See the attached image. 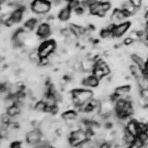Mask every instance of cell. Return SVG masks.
I'll return each mask as SVG.
<instances>
[{"label":"cell","mask_w":148,"mask_h":148,"mask_svg":"<svg viewBox=\"0 0 148 148\" xmlns=\"http://www.w3.org/2000/svg\"><path fill=\"white\" fill-rule=\"evenodd\" d=\"M90 11L93 15L103 16L106 14L107 11L110 9V4L108 2H96L89 5Z\"/></svg>","instance_id":"obj_1"},{"label":"cell","mask_w":148,"mask_h":148,"mask_svg":"<svg viewBox=\"0 0 148 148\" xmlns=\"http://www.w3.org/2000/svg\"><path fill=\"white\" fill-rule=\"evenodd\" d=\"M51 3L47 0H34L31 4V9L37 14H45L51 9Z\"/></svg>","instance_id":"obj_2"},{"label":"cell","mask_w":148,"mask_h":148,"mask_svg":"<svg viewBox=\"0 0 148 148\" xmlns=\"http://www.w3.org/2000/svg\"><path fill=\"white\" fill-rule=\"evenodd\" d=\"M87 136H86V132L83 131L82 130H78L73 132L71 135V138H70V143L73 146L79 147L83 142L87 141Z\"/></svg>","instance_id":"obj_3"},{"label":"cell","mask_w":148,"mask_h":148,"mask_svg":"<svg viewBox=\"0 0 148 148\" xmlns=\"http://www.w3.org/2000/svg\"><path fill=\"white\" fill-rule=\"evenodd\" d=\"M72 95L73 96L76 97L79 99L80 105L84 104V103L89 102V101L92 97V92L88 90H75L73 91Z\"/></svg>","instance_id":"obj_4"},{"label":"cell","mask_w":148,"mask_h":148,"mask_svg":"<svg viewBox=\"0 0 148 148\" xmlns=\"http://www.w3.org/2000/svg\"><path fill=\"white\" fill-rule=\"evenodd\" d=\"M56 48V43L53 41L45 42L39 47V55L40 57H47L50 54L53 53Z\"/></svg>","instance_id":"obj_5"},{"label":"cell","mask_w":148,"mask_h":148,"mask_svg":"<svg viewBox=\"0 0 148 148\" xmlns=\"http://www.w3.org/2000/svg\"><path fill=\"white\" fill-rule=\"evenodd\" d=\"M41 133L40 130H31V131L28 132L26 135L27 137V140L28 141V143L30 145H36L39 141H40L41 138Z\"/></svg>","instance_id":"obj_6"},{"label":"cell","mask_w":148,"mask_h":148,"mask_svg":"<svg viewBox=\"0 0 148 148\" xmlns=\"http://www.w3.org/2000/svg\"><path fill=\"white\" fill-rule=\"evenodd\" d=\"M130 27V24L128 22H125V23H121L119 25L115 26L114 29L113 30V34L114 36L119 37L122 36L123 34L126 32L128 30Z\"/></svg>","instance_id":"obj_7"},{"label":"cell","mask_w":148,"mask_h":148,"mask_svg":"<svg viewBox=\"0 0 148 148\" xmlns=\"http://www.w3.org/2000/svg\"><path fill=\"white\" fill-rule=\"evenodd\" d=\"M51 32V28H50V26L47 24H42L38 28L37 30V34L42 38H46L47 36H48L49 34Z\"/></svg>","instance_id":"obj_8"},{"label":"cell","mask_w":148,"mask_h":148,"mask_svg":"<svg viewBox=\"0 0 148 148\" xmlns=\"http://www.w3.org/2000/svg\"><path fill=\"white\" fill-rule=\"evenodd\" d=\"M131 59L133 61V62L136 63V65H138V67L141 68L142 71H145L147 68V62L145 61V59L143 58H141V56H139L137 54H135L131 56Z\"/></svg>","instance_id":"obj_9"},{"label":"cell","mask_w":148,"mask_h":148,"mask_svg":"<svg viewBox=\"0 0 148 148\" xmlns=\"http://www.w3.org/2000/svg\"><path fill=\"white\" fill-rule=\"evenodd\" d=\"M83 84L86 87H91L94 88L99 84V79L94 76H91L85 79L83 81Z\"/></svg>","instance_id":"obj_10"},{"label":"cell","mask_w":148,"mask_h":148,"mask_svg":"<svg viewBox=\"0 0 148 148\" xmlns=\"http://www.w3.org/2000/svg\"><path fill=\"white\" fill-rule=\"evenodd\" d=\"M127 130L130 133H131L134 136H137L138 134V123L136 122L135 121L132 120V121H129L127 125Z\"/></svg>","instance_id":"obj_11"},{"label":"cell","mask_w":148,"mask_h":148,"mask_svg":"<svg viewBox=\"0 0 148 148\" xmlns=\"http://www.w3.org/2000/svg\"><path fill=\"white\" fill-rule=\"evenodd\" d=\"M71 9L68 6L61 10L59 14V18L61 21H67L71 16Z\"/></svg>","instance_id":"obj_12"},{"label":"cell","mask_w":148,"mask_h":148,"mask_svg":"<svg viewBox=\"0 0 148 148\" xmlns=\"http://www.w3.org/2000/svg\"><path fill=\"white\" fill-rule=\"evenodd\" d=\"M136 138V136L132 134L131 133H130L127 129L125 130V136H124V141H125V143L126 144V145H130V147H131V145L133 144Z\"/></svg>","instance_id":"obj_13"},{"label":"cell","mask_w":148,"mask_h":148,"mask_svg":"<svg viewBox=\"0 0 148 148\" xmlns=\"http://www.w3.org/2000/svg\"><path fill=\"white\" fill-rule=\"evenodd\" d=\"M71 30H72V33L76 36V37L80 36L81 35L85 34L86 30L84 28H83L82 27H79L77 25H72L70 27Z\"/></svg>","instance_id":"obj_14"},{"label":"cell","mask_w":148,"mask_h":148,"mask_svg":"<svg viewBox=\"0 0 148 148\" xmlns=\"http://www.w3.org/2000/svg\"><path fill=\"white\" fill-rule=\"evenodd\" d=\"M130 90V87L128 85L126 86H122V87H120V88H117L116 90V94H117L119 96H126L128 92Z\"/></svg>","instance_id":"obj_15"},{"label":"cell","mask_w":148,"mask_h":148,"mask_svg":"<svg viewBox=\"0 0 148 148\" xmlns=\"http://www.w3.org/2000/svg\"><path fill=\"white\" fill-rule=\"evenodd\" d=\"M130 72L136 76V78L141 77V76H144L143 71L138 65H132L130 67Z\"/></svg>","instance_id":"obj_16"},{"label":"cell","mask_w":148,"mask_h":148,"mask_svg":"<svg viewBox=\"0 0 148 148\" xmlns=\"http://www.w3.org/2000/svg\"><path fill=\"white\" fill-rule=\"evenodd\" d=\"M22 16H23V10L22 8L16 9L14 10L11 14V17L14 18V20L16 22H18L22 19Z\"/></svg>","instance_id":"obj_17"},{"label":"cell","mask_w":148,"mask_h":148,"mask_svg":"<svg viewBox=\"0 0 148 148\" xmlns=\"http://www.w3.org/2000/svg\"><path fill=\"white\" fill-rule=\"evenodd\" d=\"M20 111H21V108H19V107L17 106L16 104H14V105H12V106H10V108H8L7 113H8L10 116L13 117V116H16V115L19 114Z\"/></svg>","instance_id":"obj_18"},{"label":"cell","mask_w":148,"mask_h":148,"mask_svg":"<svg viewBox=\"0 0 148 148\" xmlns=\"http://www.w3.org/2000/svg\"><path fill=\"white\" fill-rule=\"evenodd\" d=\"M63 119L66 121H70V120H73L76 119V113L73 110H69L64 113L62 116Z\"/></svg>","instance_id":"obj_19"},{"label":"cell","mask_w":148,"mask_h":148,"mask_svg":"<svg viewBox=\"0 0 148 148\" xmlns=\"http://www.w3.org/2000/svg\"><path fill=\"white\" fill-rule=\"evenodd\" d=\"M93 76H96L99 80L102 79L105 75H104V71H102L101 68L97 67H94V70H93Z\"/></svg>","instance_id":"obj_20"},{"label":"cell","mask_w":148,"mask_h":148,"mask_svg":"<svg viewBox=\"0 0 148 148\" xmlns=\"http://www.w3.org/2000/svg\"><path fill=\"white\" fill-rule=\"evenodd\" d=\"M46 106H47V104H46V103L45 101H39V102L36 103V104L35 109L36 111H45V110Z\"/></svg>","instance_id":"obj_21"},{"label":"cell","mask_w":148,"mask_h":148,"mask_svg":"<svg viewBox=\"0 0 148 148\" xmlns=\"http://www.w3.org/2000/svg\"><path fill=\"white\" fill-rule=\"evenodd\" d=\"M101 36L104 39H108V38H111V37L114 36L113 34L112 31L108 30V29H105V30H103L101 32Z\"/></svg>","instance_id":"obj_22"},{"label":"cell","mask_w":148,"mask_h":148,"mask_svg":"<svg viewBox=\"0 0 148 148\" xmlns=\"http://www.w3.org/2000/svg\"><path fill=\"white\" fill-rule=\"evenodd\" d=\"M143 145H145V142L141 141L138 137L136 136V139H135L134 142H133V145H131V147H136V148H139L142 147Z\"/></svg>","instance_id":"obj_23"},{"label":"cell","mask_w":148,"mask_h":148,"mask_svg":"<svg viewBox=\"0 0 148 148\" xmlns=\"http://www.w3.org/2000/svg\"><path fill=\"white\" fill-rule=\"evenodd\" d=\"M137 137H138L145 143L148 141V133H147V131L140 132L138 136H137Z\"/></svg>","instance_id":"obj_24"},{"label":"cell","mask_w":148,"mask_h":148,"mask_svg":"<svg viewBox=\"0 0 148 148\" xmlns=\"http://www.w3.org/2000/svg\"><path fill=\"white\" fill-rule=\"evenodd\" d=\"M36 25V19H34V18H32V19H30V20L27 21L25 23V26L27 27H28V28H30V29H33L34 27H35Z\"/></svg>","instance_id":"obj_25"},{"label":"cell","mask_w":148,"mask_h":148,"mask_svg":"<svg viewBox=\"0 0 148 148\" xmlns=\"http://www.w3.org/2000/svg\"><path fill=\"white\" fill-rule=\"evenodd\" d=\"M2 121L3 123H7V124H9L11 121L12 116H10L8 113H4L2 116Z\"/></svg>","instance_id":"obj_26"},{"label":"cell","mask_w":148,"mask_h":148,"mask_svg":"<svg viewBox=\"0 0 148 148\" xmlns=\"http://www.w3.org/2000/svg\"><path fill=\"white\" fill-rule=\"evenodd\" d=\"M61 34H62L63 36H64L65 37H68V36H72L73 33H72V30H71V28H65V29H63V30H61Z\"/></svg>","instance_id":"obj_27"},{"label":"cell","mask_w":148,"mask_h":148,"mask_svg":"<svg viewBox=\"0 0 148 148\" xmlns=\"http://www.w3.org/2000/svg\"><path fill=\"white\" fill-rule=\"evenodd\" d=\"M78 62H78L77 57H72L69 59V61H68V66L71 67H74Z\"/></svg>","instance_id":"obj_28"},{"label":"cell","mask_w":148,"mask_h":148,"mask_svg":"<svg viewBox=\"0 0 148 148\" xmlns=\"http://www.w3.org/2000/svg\"><path fill=\"white\" fill-rule=\"evenodd\" d=\"M138 133L140 132H144V131H147V125L144 124V123H138Z\"/></svg>","instance_id":"obj_29"},{"label":"cell","mask_w":148,"mask_h":148,"mask_svg":"<svg viewBox=\"0 0 148 148\" xmlns=\"http://www.w3.org/2000/svg\"><path fill=\"white\" fill-rule=\"evenodd\" d=\"M40 62L39 64H41L42 66H45L48 64L49 62V59L48 57H40Z\"/></svg>","instance_id":"obj_30"},{"label":"cell","mask_w":148,"mask_h":148,"mask_svg":"<svg viewBox=\"0 0 148 148\" xmlns=\"http://www.w3.org/2000/svg\"><path fill=\"white\" fill-rule=\"evenodd\" d=\"M14 23H16V22L14 20V18H12V17H10V18H8L7 21H5V25L8 26V27H10V26H12Z\"/></svg>","instance_id":"obj_31"},{"label":"cell","mask_w":148,"mask_h":148,"mask_svg":"<svg viewBox=\"0 0 148 148\" xmlns=\"http://www.w3.org/2000/svg\"><path fill=\"white\" fill-rule=\"evenodd\" d=\"M134 42V39H132L131 37H127L124 40V43H125L126 45H132Z\"/></svg>","instance_id":"obj_32"},{"label":"cell","mask_w":148,"mask_h":148,"mask_svg":"<svg viewBox=\"0 0 148 148\" xmlns=\"http://www.w3.org/2000/svg\"><path fill=\"white\" fill-rule=\"evenodd\" d=\"M130 1L133 5H135L137 8L139 7L141 5V2H142V0H130Z\"/></svg>","instance_id":"obj_33"},{"label":"cell","mask_w":148,"mask_h":148,"mask_svg":"<svg viewBox=\"0 0 148 148\" xmlns=\"http://www.w3.org/2000/svg\"><path fill=\"white\" fill-rule=\"evenodd\" d=\"M58 111H59V108L56 105H54L53 107H52V110H51V113L53 114H56L58 113Z\"/></svg>","instance_id":"obj_34"},{"label":"cell","mask_w":148,"mask_h":148,"mask_svg":"<svg viewBox=\"0 0 148 148\" xmlns=\"http://www.w3.org/2000/svg\"><path fill=\"white\" fill-rule=\"evenodd\" d=\"M11 147L13 148H19L21 147V144L19 142H18V141H15V142L12 144Z\"/></svg>","instance_id":"obj_35"},{"label":"cell","mask_w":148,"mask_h":148,"mask_svg":"<svg viewBox=\"0 0 148 148\" xmlns=\"http://www.w3.org/2000/svg\"><path fill=\"white\" fill-rule=\"evenodd\" d=\"M110 144L108 143H103L102 145H101V148H109L110 147Z\"/></svg>","instance_id":"obj_36"},{"label":"cell","mask_w":148,"mask_h":148,"mask_svg":"<svg viewBox=\"0 0 148 148\" xmlns=\"http://www.w3.org/2000/svg\"><path fill=\"white\" fill-rule=\"evenodd\" d=\"M144 73L145 72H148V59H147V68H146V70H145V71H143Z\"/></svg>","instance_id":"obj_37"},{"label":"cell","mask_w":148,"mask_h":148,"mask_svg":"<svg viewBox=\"0 0 148 148\" xmlns=\"http://www.w3.org/2000/svg\"><path fill=\"white\" fill-rule=\"evenodd\" d=\"M145 33H146L147 35L148 36V27H146V29H145Z\"/></svg>","instance_id":"obj_38"},{"label":"cell","mask_w":148,"mask_h":148,"mask_svg":"<svg viewBox=\"0 0 148 148\" xmlns=\"http://www.w3.org/2000/svg\"><path fill=\"white\" fill-rule=\"evenodd\" d=\"M146 27H148V20H147V23H146Z\"/></svg>","instance_id":"obj_39"},{"label":"cell","mask_w":148,"mask_h":148,"mask_svg":"<svg viewBox=\"0 0 148 148\" xmlns=\"http://www.w3.org/2000/svg\"><path fill=\"white\" fill-rule=\"evenodd\" d=\"M147 129H148V122H147Z\"/></svg>","instance_id":"obj_40"}]
</instances>
